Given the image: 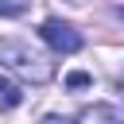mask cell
<instances>
[{
	"mask_svg": "<svg viewBox=\"0 0 124 124\" xmlns=\"http://www.w3.org/2000/svg\"><path fill=\"white\" fill-rule=\"evenodd\" d=\"M19 101H23L19 85H16V81H8V78H0V108H16Z\"/></svg>",
	"mask_w": 124,
	"mask_h": 124,
	"instance_id": "cell-4",
	"label": "cell"
},
{
	"mask_svg": "<svg viewBox=\"0 0 124 124\" xmlns=\"http://www.w3.org/2000/svg\"><path fill=\"white\" fill-rule=\"evenodd\" d=\"M74 124H124V105L116 101H97V105H85L78 112Z\"/></svg>",
	"mask_w": 124,
	"mask_h": 124,
	"instance_id": "cell-3",
	"label": "cell"
},
{
	"mask_svg": "<svg viewBox=\"0 0 124 124\" xmlns=\"http://www.w3.org/2000/svg\"><path fill=\"white\" fill-rule=\"evenodd\" d=\"M89 81H93V78H89V74H81V70H78V74H70V78H66V85H70V89H85V85H89Z\"/></svg>",
	"mask_w": 124,
	"mask_h": 124,
	"instance_id": "cell-6",
	"label": "cell"
},
{
	"mask_svg": "<svg viewBox=\"0 0 124 124\" xmlns=\"http://www.w3.org/2000/svg\"><path fill=\"white\" fill-rule=\"evenodd\" d=\"M43 124H66V120H58V116H46V120H43Z\"/></svg>",
	"mask_w": 124,
	"mask_h": 124,
	"instance_id": "cell-7",
	"label": "cell"
},
{
	"mask_svg": "<svg viewBox=\"0 0 124 124\" xmlns=\"http://www.w3.org/2000/svg\"><path fill=\"white\" fill-rule=\"evenodd\" d=\"M116 16H120V19H124V4H120V8H116Z\"/></svg>",
	"mask_w": 124,
	"mask_h": 124,
	"instance_id": "cell-8",
	"label": "cell"
},
{
	"mask_svg": "<svg viewBox=\"0 0 124 124\" xmlns=\"http://www.w3.org/2000/svg\"><path fill=\"white\" fill-rule=\"evenodd\" d=\"M39 39L54 50V54H78L81 50V31H74L62 19H43L39 23Z\"/></svg>",
	"mask_w": 124,
	"mask_h": 124,
	"instance_id": "cell-2",
	"label": "cell"
},
{
	"mask_svg": "<svg viewBox=\"0 0 124 124\" xmlns=\"http://www.w3.org/2000/svg\"><path fill=\"white\" fill-rule=\"evenodd\" d=\"M23 12H27V0H0V16L4 19H16Z\"/></svg>",
	"mask_w": 124,
	"mask_h": 124,
	"instance_id": "cell-5",
	"label": "cell"
},
{
	"mask_svg": "<svg viewBox=\"0 0 124 124\" xmlns=\"http://www.w3.org/2000/svg\"><path fill=\"white\" fill-rule=\"evenodd\" d=\"M0 62H4L8 70L23 74V78L35 81V85H43V81L54 78V62L43 58V54H35L23 39H0Z\"/></svg>",
	"mask_w": 124,
	"mask_h": 124,
	"instance_id": "cell-1",
	"label": "cell"
}]
</instances>
